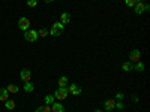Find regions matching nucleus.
<instances>
[{"label":"nucleus","instance_id":"nucleus-1","mask_svg":"<svg viewBox=\"0 0 150 112\" xmlns=\"http://www.w3.org/2000/svg\"><path fill=\"white\" fill-rule=\"evenodd\" d=\"M68 94H69L68 87H59L53 96H54V99H57V100H65V99L68 97Z\"/></svg>","mask_w":150,"mask_h":112},{"label":"nucleus","instance_id":"nucleus-2","mask_svg":"<svg viewBox=\"0 0 150 112\" xmlns=\"http://www.w3.org/2000/svg\"><path fill=\"white\" fill-rule=\"evenodd\" d=\"M63 30H65V26L60 21H57V22L53 24V27H51V30L48 32V34H51V36H60L62 33H63Z\"/></svg>","mask_w":150,"mask_h":112},{"label":"nucleus","instance_id":"nucleus-3","mask_svg":"<svg viewBox=\"0 0 150 112\" xmlns=\"http://www.w3.org/2000/svg\"><path fill=\"white\" fill-rule=\"evenodd\" d=\"M38 37H39V34H38L36 30H26V33H24V39H26L27 42H36Z\"/></svg>","mask_w":150,"mask_h":112},{"label":"nucleus","instance_id":"nucleus-4","mask_svg":"<svg viewBox=\"0 0 150 112\" xmlns=\"http://www.w3.org/2000/svg\"><path fill=\"white\" fill-rule=\"evenodd\" d=\"M129 61L131 63H138V61H141V51L140 49H137V48L132 49L131 54H129Z\"/></svg>","mask_w":150,"mask_h":112},{"label":"nucleus","instance_id":"nucleus-5","mask_svg":"<svg viewBox=\"0 0 150 112\" xmlns=\"http://www.w3.org/2000/svg\"><path fill=\"white\" fill-rule=\"evenodd\" d=\"M18 27H20V30H23V32L29 30V29H30V21H29V18L21 17V18L18 20Z\"/></svg>","mask_w":150,"mask_h":112},{"label":"nucleus","instance_id":"nucleus-6","mask_svg":"<svg viewBox=\"0 0 150 112\" xmlns=\"http://www.w3.org/2000/svg\"><path fill=\"white\" fill-rule=\"evenodd\" d=\"M135 9V14H138V15H141V14H144L146 12V3H144V0H137V3H135V6H134Z\"/></svg>","mask_w":150,"mask_h":112},{"label":"nucleus","instance_id":"nucleus-7","mask_svg":"<svg viewBox=\"0 0 150 112\" xmlns=\"http://www.w3.org/2000/svg\"><path fill=\"white\" fill-rule=\"evenodd\" d=\"M68 90H69V93L74 94V96L81 94V87H80L78 84H75V82H72L71 85H68Z\"/></svg>","mask_w":150,"mask_h":112},{"label":"nucleus","instance_id":"nucleus-8","mask_svg":"<svg viewBox=\"0 0 150 112\" xmlns=\"http://www.w3.org/2000/svg\"><path fill=\"white\" fill-rule=\"evenodd\" d=\"M20 76H21V81L29 82V81L32 79V72H30L29 69H23V70H21V73H20Z\"/></svg>","mask_w":150,"mask_h":112},{"label":"nucleus","instance_id":"nucleus-9","mask_svg":"<svg viewBox=\"0 0 150 112\" xmlns=\"http://www.w3.org/2000/svg\"><path fill=\"white\" fill-rule=\"evenodd\" d=\"M104 108H105V111H114L116 109V100L114 99H108V100H105L104 102Z\"/></svg>","mask_w":150,"mask_h":112},{"label":"nucleus","instance_id":"nucleus-10","mask_svg":"<svg viewBox=\"0 0 150 112\" xmlns=\"http://www.w3.org/2000/svg\"><path fill=\"white\" fill-rule=\"evenodd\" d=\"M50 106H51V112H65V106L62 103H59V102H54Z\"/></svg>","mask_w":150,"mask_h":112},{"label":"nucleus","instance_id":"nucleus-11","mask_svg":"<svg viewBox=\"0 0 150 112\" xmlns=\"http://www.w3.org/2000/svg\"><path fill=\"white\" fill-rule=\"evenodd\" d=\"M69 21H71V14L69 12H63V14L60 15V22L65 26V24H68Z\"/></svg>","mask_w":150,"mask_h":112},{"label":"nucleus","instance_id":"nucleus-12","mask_svg":"<svg viewBox=\"0 0 150 112\" xmlns=\"http://www.w3.org/2000/svg\"><path fill=\"white\" fill-rule=\"evenodd\" d=\"M9 99V91L6 88H0V102H6Z\"/></svg>","mask_w":150,"mask_h":112},{"label":"nucleus","instance_id":"nucleus-13","mask_svg":"<svg viewBox=\"0 0 150 112\" xmlns=\"http://www.w3.org/2000/svg\"><path fill=\"white\" fill-rule=\"evenodd\" d=\"M122 69L125 72H131V70H134V64L131 63V61H125V63L122 64Z\"/></svg>","mask_w":150,"mask_h":112},{"label":"nucleus","instance_id":"nucleus-14","mask_svg":"<svg viewBox=\"0 0 150 112\" xmlns=\"http://www.w3.org/2000/svg\"><path fill=\"white\" fill-rule=\"evenodd\" d=\"M35 90V85L29 81V82H24V91H26V93H32Z\"/></svg>","mask_w":150,"mask_h":112},{"label":"nucleus","instance_id":"nucleus-15","mask_svg":"<svg viewBox=\"0 0 150 112\" xmlns=\"http://www.w3.org/2000/svg\"><path fill=\"white\" fill-rule=\"evenodd\" d=\"M5 108H6L8 111L15 109V102H14V100H9V99H8V100L5 102Z\"/></svg>","mask_w":150,"mask_h":112},{"label":"nucleus","instance_id":"nucleus-16","mask_svg":"<svg viewBox=\"0 0 150 112\" xmlns=\"http://www.w3.org/2000/svg\"><path fill=\"white\" fill-rule=\"evenodd\" d=\"M6 90H8L9 93H18V91H20V88H18V85H15V84H9Z\"/></svg>","mask_w":150,"mask_h":112},{"label":"nucleus","instance_id":"nucleus-17","mask_svg":"<svg viewBox=\"0 0 150 112\" xmlns=\"http://www.w3.org/2000/svg\"><path fill=\"white\" fill-rule=\"evenodd\" d=\"M35 112H51V106L50 105H45V106H39V108H36Z\"/></svg>","mask_w":150,"mask_h":112},{"label":"nucleus","instance_id":"nucleus-18","mask_svg":"<svg viewBox=\"0 0 150 112\" xmlns=\"http://www.w3.org/2000/svg\"><path fill=\"white\" fill-rule=\"evenodd\" d=\"M54 102H56V99H54V96H53V94L45 96V105H53Z\"/></svg>","mask_w":150,"mask_h":112},{"label":"nucleus","instance_id":"nucleus-19","mask_svg":"<svg viewBox=\"0 0 150 112\" xmlns=\"http://www.w3.org/2000/svg\"><path fill=\"white\" fill-rule=\"evenodd\" d=\"M59 85H60V87H68V85H69V79H68L66 76H62V78L59 79Z\"/></svg>","mask_w":150,"mask_h":112},{"label":"nucleus","instance_id":"nucleus-20","mask_svg":"<svg viewBox=\"0 0 150 112\" xmlns=\"http://www.w3.org/2000/svg\"><path fill=\"white\" fill-rule=\"evenodd\" d=\"M137 72H144V64L141 63V61H138V63H137V66L134 67Z\"/></svg>","mask_w":150,"mask_h":112},{"label":"nucleus","instance_id":"nucleus-21","mask_svg":"<svg viewBox=\"0 0 150 112\" xmlns=\"http://www.w3.org/2000/svg\"><path fill=\"white\" fill-rule=\"evenodd\" d=\"M38 5V0H27V6L29 8H36Z\"/></svg>","mask_w":150,"mask_h":112},{"label":"nucleus","instance_id":"nucleus-22","mask_svg":"<svg viewBox=\"0 0 150 112\" xmlns=\"http://www.w3.org/2000/svg\"><path fill=\"white\" fill-rule=\"evenodd\" d=\"M125 3H126V6H129V8H134L135 3H137V0H125Z\"/></svg>","mask_w":150,"mask_h":112},{"label":"nucleus","instance_id":"nucleus-23","mask_svg":"<svg viewBox=\"0 0 150 112\" xmlns=\"http://www.w3.org/2000/svg\"><path fill=\"white\" fill-rule=\"evenodd\" d=\"M38 34H39L41 37H45V36L48 34V30H47V29H42V30H39V32H38Z\"/></svg>","mask_w":150,"mask_h":112},{"label":"nucleus","instance_id":"nucleus-24","mask_svg":"<svg viewBox=\"0 0 150 112\" xmlns=\"http://www.w3.org/2000/svg\"><path fill=\"white\" fill-rule=\"evenodd\" d=\"M116 108H117V109H120V111H123V109H125L123 102H116Z\"/></svg>","mask_w":150,"mask_h":112},{"label":"nucleus","instance_id":"nucleus-25","mask_svg":"<svg viewBox=\"0 0 150 112\" xmlns=\"http://www.w3.org/2000/svg\"><path fill=\"white\" fill-rule=\"evenodd\" d=\"M116 97H117V100H119V102H122L123 99H125V94H123V93H117Z\"/></svg>","mask_w":150,"mask_h":112},{"label":"nucleus","instance_id":"nucleus-26","mask_svg":"<svg viewBox=\"0 0 150 112\" xmlns=\"http://www.w3.org/2000/svg\"><path fill=\"white\" fill-rule=\"evenodd\" d=\"M45 3H51V2H54V0H44Z\"/></svg>","mask_w":150,"mask_h":112},{"label":"nucleus","instance_id":"nucleus-27","mask_svg":"<svg viewBox=\"0 0 150 112\" xmlns=\"http://www.w3.org/2000/svg\"><path fill=\"white\" fill-rule=\"evenodd\" d=\"M95 112H102V111H101V109H96V111H95Z\"/></svg>","mask_w":150,"mask_h":112}]
</instances>
